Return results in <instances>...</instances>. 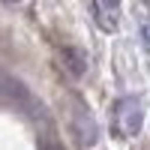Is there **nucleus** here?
<instances>
[{"mask_svg":"<svg viewBox=\"0 0 150 150\" xmlns=\"http://www.w3.org/2000/svg\"><path fill=\"white\" fill-rule=\"evenodd\" d=\"M0 102L12 105L15 111H21L24 117H36V120L45 117L42 102H39V99H36V96H33L18 78H12V75L3 72V69H0Z\"/></svg>","mask_w":150,"mask_h":150,"instance_id":"nucleus-1","label":"nucleus"},{"mask_svg":"<svg viewBox=\"0 0 150 150\" xmlns=\"http://www.w3.org/2000/svg\"><path fill=\"white\" fill-rule=\"evenodd\" d=\"M144 123V111H141V99L138 96H120L114 102V132L120 138H132L141 132Z\"/></svg>","mask_w":150,"mask_h":150,"instance_id":"nucleus-2","label":"nucleus"},{"mask_svg":"<svg viewBox=\"0 0 150 150\" xmlns=\"http://www.w3.org/2000/svg\"><path fill=\"white\" fill-rule=\"evenodd\" d=\"M60 60H63V66H66V72L72 78H81L87 72V54L81 48H75V45H63L60 48Z\"/></svg>","mask_w":150,"mask_h":150,"instance_id":"nucleus-4","label":"nucleus"},{"mask_svg":"<svg viewBox=\"0 0 150 150\" xmlns=\"http://www.w3.org/2000/svg\"><path fill=\"white\" fill-rule=\"evenodd\" d=\"M90 12H93V21L102 27L105 33H111V30H117V12H120V3H114V0H102V3H90Z\"/></svg>","mask_w":150,"mask_h":150,"instance_id":"nucleus-3","label":"nucleus"},{"mask_svg":"<svg viewBox=\"0 0 150 150\" xmlns=\"http://www.w3.org/2000/svg\"><path fill=\"white\" fill-rule=\"evenodd\" d=\"M75 129H78V135H81V141L90 147V144H96V135H99V129H96V123H93V117L87 114V108L84 105H78L75 108Z\"/></svg>","mask_w":150,"mask_h":150,"instance_id":"nucleus-5","label":"nucleus"}]
</instances>
